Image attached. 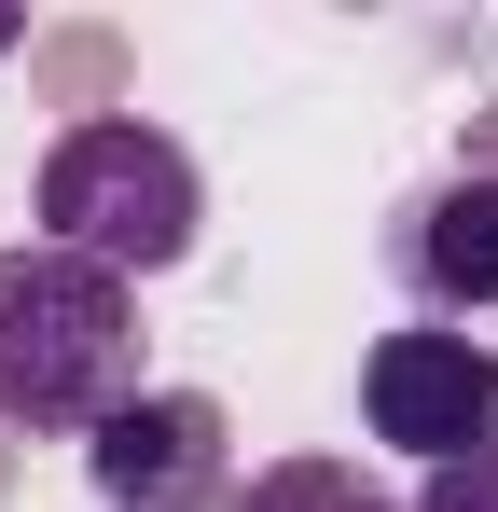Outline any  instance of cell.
Segmentation results:
<instances>
[{
	"label": "cell",
	"instance_id": "obj_1",
	"mask_svg": "<svg viewBox=\"0 0 498 512\" xmlns=\"http://www.w3.org/2000/svg\"><path fill=\"white\" fill-rule=\"evenodd\" d=\"M139 402V291L70 250H0V429H97Z\"/></svg>",
	"mask_w": 498,
	"mask_h": 512
},
{
	"label": "cell",
	"instance_id": "obj_2",
	"mask_svg": "<svg viewBox=\"0 0 498 512\" xmlns=\"http://www.w3.org/2000/svg\"><path fill=\"white\" fill-rule=\"evenodd\" d=\"M194 222H208V180H194V153H180L166 125H139V111H97V125H70V139L42 153V250L97 263V277H125V291L194 250Z\"/></svg>",
	"mask_w": 498,
	"mask_h": 512
},
{
	"label": "cell",
	"instance_id": "obj_3",
	"mask_svg": "<svg viewBox=\"0 0 498 512\" xmlns=\"http://www.w3.org/2000/svg\"><path fill=\"white\" fill-rule=\"evenodd\" d=\"M360 416H374V443H402L415 471L471 457V443L498 429V360H485V333H443V319L374 333V360H360Z\"/></svg>",
	"mask_w": 498,
	"mask_h": 512
},
{
	"label": "cell",
	"instance_id": "obj_4",
	"mask_svg": "<svg viewBox=\"0 0 498 512\" xmlns=\"http://www.w3.org/2000/svg\"><path fill=\"white\" fill-rule=\"evenodd\" d=\"M83 457H97L111 512H194V499H236V457H222V402H194V388H139V402L97 429Z\"/></svg>",
	"mask_w": 498,
	"mask_h": 512
},
{
	"label": "cell",
	"instance_id": "obj_5",
	"mask_svg": "<svg viewBox=\"0 0 498 512\" xmlns=\"http://www.w3.org/2000/svg\"><path fill=\"white\" fill-rule=\"evenodd\" d=\"M388 277H402L415 305H457V319L498 305V153H471V167H443L429 194H402Z\"/></svg>",
	"mask_w": 498,
	"mask_h": 512
},
{
	"label": "cell",
	"instance_id": "obj_6",
	"mask_svg": "<svg viewBox=\"0 0 498 512\" xmlns=\"http://www.w3.org/2000/svg\"><path fill=\"white\" fill-rule=\"evenodd\" d=\"M236 512H402L388 485H360V457H277V471H249Z\"/></svg>",
	"mask_w": 498,
	"mask_h": 512
},
{
	"label": "cell",
	"instance_id": "obj_7",
	"mask_svg": "<svg viewBox=\"0 0 498 512\" xmlns=\"http://www.w3.org/2000/svg\"><path fill=\"white\" fill-rule=\"evenodd\" d=\"M415 512H498V429L471 457H443V471H415Z\"/></svg>",
	"mask_w": 498,
	"mask_h": 512
},
{
	"label": "cell",
	"instance_id": "obj_8",
	"mask_svg": "<svg viewBox=\"0 0 498 512\" xmlns=\"http://www.w3.org/2000/svg\"><path fill=\"white\" fill-rule=\"evenodd\" d=\"M14 42H28V14H14V0H0V56H14Z\"/></svg>",
	"mask_w": 498,
	"mask_h": 512
}]
</instances>
